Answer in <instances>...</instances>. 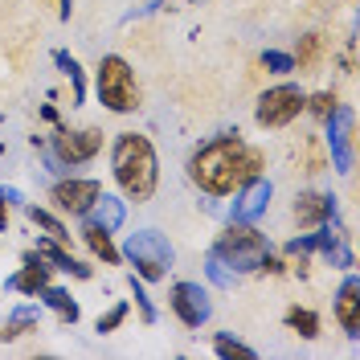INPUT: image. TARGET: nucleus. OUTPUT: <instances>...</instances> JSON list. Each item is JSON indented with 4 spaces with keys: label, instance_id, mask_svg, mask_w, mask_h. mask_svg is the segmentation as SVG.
<instances>
[{
    "label": "nucleus",
    "instance_id": "obj_1",
    "mask_svg": "<svg viewBox=\"0 0 360 360\" xmlns=\"http://www.w3.org/2000/svg\"><path fill=\"white\" fill-rule=\"evenodd\" d=\"M262 168H266V156L238 131L213 135L188 156V180L205 197H233L246 180L262 176Z\"/></svg>",
    "mask_w": 360,
    "mask_h": 360
},
{
    "label": "nucleus",
    "instance_id": "obj_2",
    "mask_svg": "<svg viewBox=\"0 0 360 360\" xmlns=\"http://www.w3.org/2000/svg\"><path fill=\"white\" fill-rule=\"evenodd\" d=\"M111 172H115V184L123 188V201H135V205L152 201V193L160 184V160H156L152 139L139 131L115 135Z\"/></svg>",
    "mask_w": 360,
    "mask_h": 360
},
{
    "label": "nucleus",
    "instance_id": "obj_3",
    "mask_svg": "<svg viewBox=\"0 0 360 360\" xmlns=\"http://www.w3.org/2000/svg\"><path fill=\"white\" fill-rule=\"evenodd\" d=\"M213 254L221 258L233 274H258L262 258L270 254L266 233H258L254 221H229L213 242Z\"/></svg>",
    "mask_w": 360,
    "mask_h": 360
},
{
    "label": "nucleus",
    "instance_id": "obj_4",
    "mask_svg": "<svg viewBox=\"0 0 360 360\" xmlns=\"http://www.w3.org/2000/svg\"><path fill=\"white\" fill-rule=\"evenodd\" d=\"M94 94H98V103L115 115L139 111V82H135L131 62L119 58V53H103V62L94 70Z\"/></svg>",
    "mask_w": 360,
    "mask_h": 360
},
{
    "label": "nucleus",
    "instance_id": "obj_5",
    "mask_svg": "<svg viewBox=\"0 0 360 360\" xmlns=\"http://www.w3.org/2000/svg\"><path fill=\"white\" fill-rule=\"evenodd\" d=\"M119 254L131 262L135 266L131 274L143 278V283L168 278V270H172V262H176V250H172V242H168L160 229H135V233H127V242H123Z\"/></svg>",
    "mask_w": 360,
    "mask_h": 360
},
{
    "label": "nucleus",
    "instance_id": "obj_6",
    "mask_svg": "<svg viewBox=\"0 0 360 360\" xmlns=\"http://www.w3.org/2000/svg\"><path fill=\"white\" fill-rule=\"evenodd\" d=\"M53 160L62 164V168H78V164H90V160L103 152V131L98 127H82V131H74L66 123H53V135H49V143H45Z\"/></svg>",
    "mask_w": 360,
    "mask_h": 360
},
{
    "label": "nucleus",
    "instance_id": "obj_7",
    "mask_svg": "<svg viewBox=\"0 0 360 360\" xmlns=\"http://www.w3.org/2000/svg\"><path fill=\"white\" fill-rule=\"evenodd\" d=\"M303 90L295 86V82H278V86H270L258 94V107H254V119H258V127H287L295 123L299 115H303Z\"/></svg>",
    "mask_w": 360,
    "mask_h": 360
},
{
    "label": "nucleus",
    "instance_id": "obj_8",
    "mask_svg": "<svg viewBox=\"0 0 360 360\" xmlns=\"http://www.w3.org/2000/svg\"><path fill=\"white\" fill-rule=\"evenodd\" d=\"M168 307L176 311V319L184 328H201L209 323V315H213V303H209V291H205L201 283H172V291H168Z\"/></svg>",
    "mask_w": 360,
    "mask_h": 360
},
{
    "label": "nucleus",
    "instance_id": "obj_9",
    "mask_svg": "<svg viewBox=\"0 0 360 360\" xmlns=\"http://www.w3.org/2000/svg\"><path fill=\"white\" fill-rule=\"evenodd\" d=\"M53 209L58 213H70V217H82L90 205L103 197V184L98 180H90V176H66V180H58L53 184Z\"/></svg>",
    "mask_w": 360,
    "mask_h": 360
},
{
    "label": "nucleus",
    "instance_id": "obj_10",
    "mask_svg": "<svg viewBox=\"0 0 360 360\" xmlns=\"http://www.w3.org/2000/svg\"><path fill=\"white\" fill-rule=\"evenodd\" d=\"M323 123H328V152H332V168H336V172H352V123H356L352 107H336Z\"/></svg>",
    "mask_w": 360,
    "mask_h": 360
},
{
    "label": "nucleus",
    "instance_id": "obj_11",
    "mask_svg": "<svg viewBox=\"0 0 360 360\" xmlns=\"http://www.w3.org/2000/svg\"><path fill=\"white\" fill-rule=\"evenodd\" d=\"M233 197H238V201H233V209H229V221H258V217L270 209L274 184H270L266 176H254V180H246Z\"/></svg>",
    "mask_w": 360,
    "mask_h": 360
},
{
    "label": "nucleus",
    "instance_id": "obj_12",
    "mask_svg": "<svg viewBox=\"0 0 360 360\" xmlns=\"http://www.w3.org/2000/svg\"><path fill=\"white\" fill-rule=\"evenodd\" d=\"M295 221L303 225V229H319V225L336 221V197L315 193V188L295 193Z\"/></svg>",
    "mask_w": 360,
    "mask_h": 360
},
{
    "label": "nucleus",
    "instance_id": "obj_13",
    "mask_svg": "<svg viewBox=\"0 0 360 360\" xmlns=\"http://www.w3.org/2000/svg\"><path fill=\"white\" fill-rule=\"evenodd\" d=\"M49 270H53V266L45 262L37 250H25V254H21V270H17L13 278H4V287L37 299V295H41V287H49Z\"/></svg>",
    "mask_w": 360,
    "mask_h": 360
},
{
    "label": "nucleus",
    "instance_id": "obj_14",
    "mask_svg": "<svg viewBox=\"0 0 360 360\" xmlns=\"http://www.w3.org/2000/svg\"><path fill=\"white\" fill-rule=\"evenodd\" d=\"M336 323L344 328L348 340L360 336V283H356V274H348L336 291Z\"/></svg>",
    "mask_w": 360,
    "mask_h": 360
},
{
    "label": "nucleus",
    "instance_id": "obj_15",
    "mask_svg": "<svg viewBox=\"0 0 360 360\" xmlns=\"http://www.w3.org/2000/svg\"><path fill=\"white\" fill-rule=\"evenodd\" d=\"M37 254H41L53 270H66V274H74V278H94V266L78 262V258H74L62 242H53V238H41V242H37Z\"/></svg>",
    "mask_w": 360,
    "mask_h": 360
},
{
    "label": "nucleus",
    "instance_id": "obj_16",
    "mask_svg": "<svg viewBox=\"0 0 360 360\" xmlns=\"http://www.w3.org/2000/svg\"><path fill=\"white\" fill-rule=\"evenodd\" d=\"M82 242L90 246V254L103 262V266H115L123 254H119V246L111 242V229H103V225H94L90 217H82Z\"/></svg>",
    "mask_w": 360,
    "mask_h": 360
},
{
    "label": "nucleus",
    "instance_id": "obj_17",
    "mask_svg": "<svg viewBox=\"0 0 360 360\" xmlns=\"http://www.w3.org/2000/svg\"><path fill=\"white\" fill-rule=\"evenodd\" d=\"M41 303L58 315L62 323H78V319H82V307H78V299H74L66 287H41Z\"/></svg>",
    "mask_w": 360,
    "mask_h": 360
},
{
    "label": "nucleus",
    "instance_id": "obj_18",
    "mask_svg": "<svg viewBox=\"0 0 360 360\" xmlns=\"http://www.w3.org/2000/svg\"><path fill=\"white\" fill-rule=\"evenodd\" d=\"M21 209H25V217H29V221L37 225V229H41L45 238H53V242L70 246V229L62 225V217H58V213H49V209H41V205H29V201H25Z\"/></svg>",
    "mask_w": 360,
    "mask_h": 360
},
{
    "label": "nucleus",
    "instance_id": "obj_19",
    "mask_svg": "<svg viewBox=\"0 0 360 360\" xmlns=\"http://www.w3.org/2000/svg\"><path fill=\"white\" fill-rule=\"evenodd\" d=\"M82 217H90L94 225H103V229H111V233H115V229L123 225V201H119V197H111V193H103V197H98V201L82 213Z\"/></svg>",
    "mask_w": 360,
    "mask_h": 360
},
{
    "label": "nucleus",
    "instance_id": "obj_20",
    "mask_svg": "<svg viewBox=\"0 0 360 360\" xmlns=\"http://www.w3.org/2000/svg\"><path fill=\"white\" fill-rule=\"evenodd\" d=\"M37 319H41L37 307H17V311L0 323V344H13V340H21L25 332H37Z\"/></svg>",
    "mask_w": 360,
    "mask_h": 360
},
{
    "label": "nucleus",
    "instance_id": "obj_21",
    "mask_svg": "<svg viewBox=\"0 0 360 360\" xmlns=\"http://www.w3.org/2000/svg\"><path fill=\"white\" fill-rule=\"evenodd\" d=\"M319 53H323V37H319V33H303V37H299V53H291L295 70H299V74H311V70L319 66Z\"/></svg>",
    "mask_w": 360,
    "mask_h": 360
},
{
    "label": "nucleus",
    "instance_id": "obj_22",
    "mask_svg": "<svg viewBox=\"0 0 360 360\" xmlns=\"http://www.w3.org/2000/svg\"><path fill=\"white\" fill-rule=\"evenodd\" d=\"M287 328L303 340H319V328L323 323H319V315L311 307H287Z\"/></svg>",
    "mask_w": 360,
    "mask_h": 360
},
{
    "label": "nucleus",
    "instance_id": "obj_23",
    "mask_svg": "<svg viewBox=\"0 0 360 360\" xmlns=\"http://www.w3.org/2000/svg\"><path fill=\"white\" fill-rule=\"evenodd\" d=\"M53 66H58V70L70 78V86H74V103H82V98H86V78H82L78 58H70L66 49H53Z\"/></svg>",
    "mask_w": 360,
    "mask_h": 360
},
{
    "label": "nucleus",
    "instance_id": "obj_24",
    "mask_svg": "<svg viewBox=\"0 0 360 360\" xmlns=\"http://www.w3.org/2000/svg\"><path fill=\"white\" fill-rule=\"evenodd\" d=\"M336 107H340L336 90H315V94H307V98H303V111L311 115V119H319V123L336 111Z\"/></svg>",
    "mask_w": 360,
    "mask_h": 360
},
{
    "label": "nucleus",
    "instance_id": "obj_25",
    "mask_svg": "<svg viewBox=\"0 0 360 360\" xmlns=\"http://www.w3.org/2000/svg\"><path fill=\"white\" fill-rule=\"evenodd\" d=\"M213 352H217V356H225V360H233V356H238V360H254V356H258L250 344L233 340L229 332H217V336H213Z\"/></svg>",
    "mask_w": 360,
    "mask_h": 360
},
{
    "label": "nucleus",
    "instance_id": "obj_26",
    "mask_svg": "<svg viewBox=\"0 0 360 360\" xmlns=\"http://www.w3.org/2000/svg\"><path fill=\"white\" fill-rule=\"evenodd\" d=\"M205 274H209V283H213V287H221V291H229V287L242 278V274H233V270L225 266V262L217 258V254H213V250L205 254Z\"/></svg>",
    "mask_w": 360,
    "mask_h": 360
},
{
    "label": "nucleus",
    "instance_id": "obj_27",
    "mask_svg": "<svg viewBox=\"0 0 360 360\" xmlns=\"http://www.w3.org/2000/svg\"><path fill=\"white\" fill-rule=\"evenodd\" d=\"M127 283H131V295H135V307H139V319H143V323H156L160 311H156V303L148 299V291H143V278H135V274H131Z\"/></svg>",
    "mask_w": 360,
    "mask_h": 360
},
{
    "label": "nucleus",
    "instance_id": "obj_28",
    "mask_svg": "<svg viewBox=\"0 0 360 360\" xmlns=\"http://www.w3.org/2000/svg\"><path fill=\"white\" fill-rule=\"evenodd\" d=\"M127 311H131V307H127V303L119 299L115 307H107V311L98 315V323H94V332H103V336H107V332H115V328H123V319H127Z\"/></svg>",
    "mask_w": 360,
    "mask_h": 360
},
{
    "label": "nucleus",
    "instance_id": "obj_29",
    "mask_svg": "<svg viewBox=\"0 0 360 360\" xmlns=\"http://www.w3.org/2000/svg\"><path fill=\"white\" fill-rule=\"evenodd\" d=\"M262 66H266L270 74H295V58L283 53V49H266V53H262Z\"/></svg>",
    "mask_w": 360,
    "mask_h": 360
},
{
    "label": "nucleus",
    "instance_id": "obj_30",
    "mask_svg": "<svg viewBox=\"0 0 360 360\" xmlns=\"http://www.w3.org/2000/svg\"><path fill=\"white\" fill-rule=\"evenodd\" d=\"M0 205H25L21 188H13V184H0Z\"/></svg>",
    "mask_w": 360,
    "mask_h": 360
},
{
    "label": "nucleus",
    "instance_id": "obj_31",
    "mask_svg": "<svg viewBox=\"0 0 360 360\" xmlns=\"http://www.w3.org/2000/svg\"><path fill=\"white\" fill-rule=\"evenodd\" d=\"M70 13H74V0H58V17L70 21Z\"/></svg>",
    "mask_w": 360,
    "mask_h": 360
},
{
    "label": "nucleus",
    "instance_id": "obj_32",
    "mask_svg": "<svg viewBox=\"0 0 360 360\" xmlns=\"http://www.w3.org/2000/svg\"><path fill=\"white\" fill-rule=\"evenodd\" d=\"M41 119H49V123H62V119H58V107H49V103L41 107Z\"/></svg>",
    "mask_w": 360,
    "mask_h": 360
},
{
    "label": "nucleus",
    "instance_id": "obj_33",
    "mask_svg": "<svg viewBox=\"0 0 360 360\" xmlns=\"http://www.w3.org/2000/svg\"><path fill=\"white\" fill-rule=\"evenodd\" d=\"M0 229H8V205H0Z\"/></svg>",
    "mask_w": 360,
    "mask_h": 360
},
{
    "label": "nucleus",
    "instance_id": "obj_34",
    "mask_svg": "<svg viewBox=\"0 0 360 360\" xmlns=\"http://www.w3.org/2000/svg\"><path fill=\"white\" fill-rule=\"evenodd\" d=\"M0 156H4V143H0Z\"/></svg>",
    "mask_w": 360,
    "mask_h": 360
}]
</instances>
